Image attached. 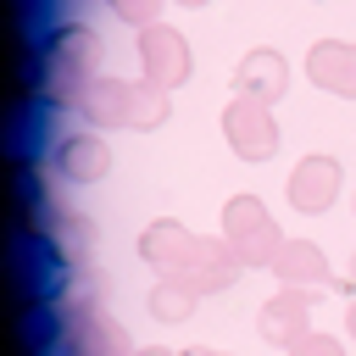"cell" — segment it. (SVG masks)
Instances as JSON below:
<instances>
[{"mask_svg": "<svg viewBox=\"0 0 356 356\" xmlns=\"http://www.w3.org/2000/svg\"><path fill=\"white\" fill-rule=\"evenodd\" d=\"M350 267H356V261H350ZM350 278H356V273H350Z\"/></svg>", "mask_w": 356, "mask_h": 356, "instance_id": "21", "label": "cell"}, {"mask_svg": "<svg viewBox=\"0 0 356 356\" xmlns=\"http://www.w3.org/2000/svg\"><path fill=\"white\" fill-rule=\"evenodd\" d=\"M106 167H111V150H106L100 134H72V139L56 150V172L72 178V184H95Z\"/></svg>", "mask_w": 356, "mask_h": 356, "instance_id": "12", "label": "cell"}, {"mask_svg": "<svg viewBox=\"0 0 356 356\" xmlns=\"http://www.w3.org/2000/svg\"><path fill=\"white\" fill-rule=\"evenodd\" d=\"M312 295L306 289H284V295H273L267 306H261V317H256V334L261 339H273V345H300L306 334H312Z\"/></svg>", "mask_w": 356, "mask_h": 356, "instance_id": "7", "label": "cell"}, {"mask_svg": "<svg viewBox=\"0 0 356 356\" xmlns=\"http://www.w3.org/2000/svg\"><path fill=\"white\" fill-rule=\"evenodd\" d=\"M139 356H172V350H139Z\"/></svg>", "mask_w": 356, "mask_h": 356, "instance_id": "18", "label": "cell"}, {"mask_svg": "<svg viewBox=\"0 0 356 356\" xmlns=\"http://www.w3.org/2000/svg\"><path fill=\"white\" fill-rule=\"evenodd\" d=\"M222 239H228V250L245 261V267H256V261H273L278 256V228H273V217H267V206L256 200V195H239V200H228L222 206Z\"/></svg>", "mask_w": 356, "mask_h": 356, "instance_id": "5", "label": "cell"}, {"mask_svg": "<svg viewBox=\"0 0 356 356\" xmlns=\"http://www.w3.org/2000/svg\"><path fill=\"white\" fill-rule=\"evenodd\" d=\"M222 134H228V145H234L245 161H261V156L278 150V122H273L267 100H250V95H239V100L222 111Z\"/></svg>", "mask_w": 356, "mask_h": 356, "instance_id": "6", "label": "cell"}, {"mask_svg": "<svg viewBox=\"0 0 356 356\" xmlns=\"http://www.w3.org/2000/svg\"><path fill=\"white\" fill-rule=\"evenodd\" d=\"M289 289H328L334 284V273H328V256L312 245V239H284L278 245V256L267 261Z\"/></svg>", "mask_w": 356, "mask_h": 356, "instance_id": "9", "label": "cell"}, {"mask_svg": "<svg viewBox=\"0 0 356 356\" xmlns=\"http://www.w3.org/2000/svg\"><path fill=\"white\" fill-rule=\"evenodd\" d=\"M295 356H345V350H339L328 334H306V339L295 345Z\"/></svg>", "mask_w": 356, "mask_h": 356, "instance_id": "16", "label": "cell"}, {"mask_svg": "<svg viewBox=\"0 0 356 356\" xmlns=\"http://www.w3.org/2000/svg\"><path fill=\"white\" fill-rule=\"evenodd\" d=\"M139 56H145L150 83H178V78H189V44H184L172 28H145Z\"/></svg>", "mask_w": 356, "mask_h": 356, "instance_id": "11", "label": "cell"}, {"mask_svg": "<svg viewBox=\"0 0 356 356\" xmlns=\"http://www.w3.org/2000/svg\"><path fill=\"white\" fill-rule=\"evenodd\" d=\"M334 195H339V161L334 156H306L289 178V206L312 217V211H328Z\"/></svg>", "mask_w": 356, "mask_h": 356, "instance_id": "8", "label": "cell"}, {"mask_svg": "<svg viewBox=\"0 0 356 356\" xmlns=\"http://www.w3.org/2000/svg\"><path fill=\"white\" fill-rule=\"evenodd\" d=\"M56 339H61L67 356H134V350H128V334H122L95 300H61Z\"/></svg>", "mask_w": 356, "mask_h": 356, "instance_id": "4", "label": "cell"}, {"mask_svg": "<svg viewBox=\"0 0 356 356\" xmlns=\"http://www.w3.org/2000/svg\"><path fill=\"white\" fill-rule=\"evenodd\" d=\"M189 356H217V350H189Z\"/></svg>", "mask_w": 356, "mask_h": 356, "instance_id": "19", "label": "cell"}, {"mask_svg": "<svg viewBox=\"0 0 356 356\" xmlns=\"http://www.w3.org/2000/svg\"><path fill=\"white\" fill-rule=\"evenodd\" d=\"M184 6H200V0H184Z\"/></svg>", "mask_w": 356, "mask_h": 356, "instance_id": "20", "label": "cell"}, {"mask_svg": "<svg viewBox=\"0 0 356 356\" xmlns=\"http://www.w3.org/2000/svg\"><path fill=\"white\" fill-rule=\"evenodd\" d=\"M345 328H350V334H356V300H350V312H345Z\"/></svg>", "mask_w": 356, "mask_h": 356, "instance_id": "17", "label": "cell"}, {"mask_svg": "<svg viewBox=\"0 0 356 356\" xmlns=\"http://www.w3.org/2000/svg\"><path fill=\"white\" fill-rule=\"evenodd\" d=\"M150 312H156L161 323H189V317H195V289H184V284L161 278V284L150 289Z\"/></svg>", "mask_w": 356, "mask_h": 356, "instance_id": "14", "label": "cell"}, {"mask_svg": "<svg viewBox=\"0 0 356 356\" xmlns=\"http://www.w3.org/2000/svg\"><path fill=\"white\" fill-rule=\"evenodd\" d=\"M111 11L122 17V22H156V11H161V0H111Z\"/></svg>", "mask_w": 356, "mask_h": 356, "instance_id": "15", "label": "cell"}, {"mask_svg": "<svg viewBox=\"0 0 356 356\" xmlns=\"http://www.w3.org/2000/svg\"><path fill=\"white\" fill-rule=\"evenodd\" d=\"M78 106L95 117V128H122V122L150 128V122H161V117H167V95H161V83L134 89V83H111V78H100V83H89V89H83V100H78Z\"/></svg>", "mask_w": 356, "mask_h": 356, "instance_id": "3", "label": "cell"}, {"mask_svg": "<svg viewBox=\"0 0 356 356\" xmlns=\"http://www.w3.org/2000/svg\"><path fill=\"white\" fill-rule=\"evenodd\" d=\"M95 56H100V39L89 28H61L44 50V95L50 100H83L78 89L95 83Z\"/></svg>", "mask_w": 356, "mask_h": 356, "instance_id": "2", "label": "cell"}, {"mask_svg": "<svg viewBox=\"0 0 356 356\" xmlns=\"http://www.w3.org/2000/svg\"><path fill=\"white\" fill-rule=\"evenodd\" d=\"M139 256L150 267H161V278L195 289V295H217L239 278V256L228 250V239H200L189 234L184 222H150L145 239H139Z\"/></svg>", "mask_w": 356, "mask_h": 356, "instance_id": "1", "label": "cell"}, {"mask_svg": "<svg viewBox=\"0 0 356 356\" xmlns=\"http://www.w3.org/2000/svg\"><path fill=\"white\" fill-rule=\"evenodd\" d=\"M284 83H289V67H284L273 50H250V56L239 61V95H250V100H278Z\"/></svg>", "mask_w": 356, "mask_h": 356, "instance_id": "13", "label": "cell"}, {"mask_svg": "<svg viewBox=\"0 0 356 356\" xmlns=\"http://www.w3.org/2000/svg\"><path fill=\"white\" fill-rule=\"evenodd\" d=\"M306 72H312L317 89L356 100V44H345V39H323V44H312Z\"/></svg>", "mask_w": 356, "mask_h": 356, "instance_id": "10", "label": "cell"}]
</instances>
